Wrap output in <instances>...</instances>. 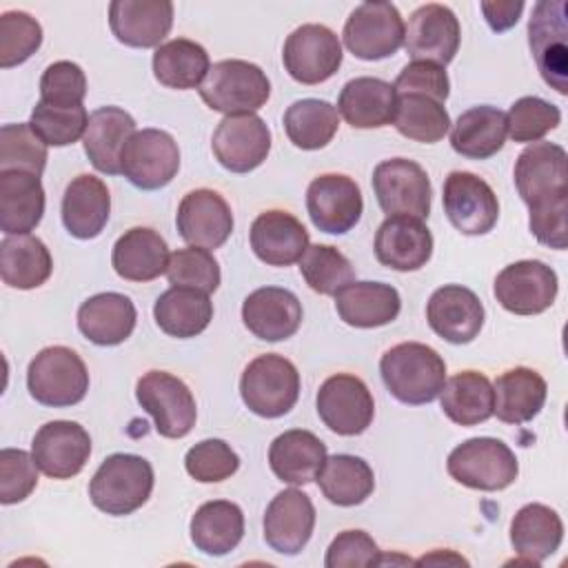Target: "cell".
Wrapping results in <instances>:
<instances>
[{
  "label": "cell",
  "instance_id": "obj_3",
  "mask_svg": "<svg viewBox=\"0 0 568 568\" xmlns=\"http://www.w3.org/2000/svg\"><path fill=\"white\" fill-rule=\"evenodd\" d=\"M197 91L211 111H220L224 115H244L255 113L266 104L271 82L257 64L231 58L215 62Z\"/></svg>",
  "mask_w": 568,
  "mask_h": 568
},
{
  "label": "cell",
  "instance_id": "obj_43",
  "mask_svg": "<svg viewBox=\"0 0 568 568\" xmlns=\"http://www.w3.org/2000/svg\"><path fill=\"white\" fill-rule=\"evenodd\" d=\"M209 69L206 49L189 38H173L153 53V75L169 89H200Z\"/></svg>",
  "mask_w": 568,
  "mask_h": 568
},
{
  "label": "cell",
  "instance_id": "obj_23",
  "mask_svg": "<svg viewBox=\"0 0 568 568\" xmlns=\"http://www.w3.org/2000/svg\"><path fill=\"white\" fill-rule=\"evenodd\" d=\"M315 528V506L297 488L277 493L264 513V539L280 555H300Z\"/></svg>",
  "mask_w": 568,
  "mask_h": 568
},
{
  "label": "cell",
  "instance_id": "obj_55",
  "mask_svg": "<svg viewBox=\"0 0 568 568\" xmlns=\"http://www.w3.org/2000/svg\"><path fill=\"white\" fill-rule=\"evenodd\" d=\"M38 466L33 455L22 448L0 450V501L4 506L27 499L38 486Z\"/></svg>",
  "mask_w": 568,
  "mask_h": 568
},
{
  "label": "cell",
  "instance_id": "obj_41",
  "mask_svg": "<svg viewBox=\"0 0 568 568\" xmlns=\"http://www.w3.org/2000/svg\"><path fill=\"white\" fill-rule=\"evenodd\" d=\"M53 271L44 242L36 235H7L0 242V277L7 286L31 291L42 286Z\"/></svg>",
  "mask_w": 568,
  "mask_h": 568
},
{
  "label": "cell",
  "instance_id": "obj_14",
  "mask_svg": "<svg viewBox=\"0 0 568 568\" xmlns=\"http://www.w3.org/2000/svg\"><path fill=\"white\" fill-rule=\"evenodd\" d=\"M442 202L448 222L464 235H484L497 224V195L486 180L470 171L448 173Z\"/></svg>",
  "mask_w": 568,
  "mask_h": 568
},
{
  "label": "cell",
  "instance_id": "obj_37",
  "mask_svg": "<svg viewBox=\"0 0 568 568\" xmlns=\"http://www.w3.org/2000/svg\"><path fill=\"white\" fill-rule=\"evenodd\" d=\"M493 393V415H497V419L504 424L519 426L539 415V410L546 404L548 386L546 379L535 368L515 366L495 379Z\"/></svg>",
  "mask_w": 568,
  "mask_h": 568
},
{
  "label": "cell",
  "instance_id": "obj_20",
  "mask_svg": "<svg viewBox=\"0 0 568 568\" xmlns=\"http://www.w3.org/2000/svg\"><path fill=\"white\" fill-rule=\"evenodd\" d=\"M36 466L51 479H71L89 462L91 437L78 422L53 419L38 428L31 442Z\"/></svg>",
  "mask_w": 568,
  "mask_h": 568
},
{
  "label": "cell",
  "instance_id": "obj_58",
  "mask_svg": "<svg viewBox=\"0 0 568 568\" xmlns=\"http://www.w3.org/2000/svg\"><path fill=\"white\" fill-rule=\"evenodd\" d=\"M530 211V233L539 244L548 248L564 251L566 248V213H568V195L541 202L537 206H528Z\"/></svg>",
  "mask_w": 568,
  "mask_h": 568
},
{
  "label": "cell",
  "instance_id": "obj_22",
  "mask_svg": "<svg viewBox=\"0 0 568 568\" xmlns=\"http://www.w3.org/2000/svg\"><path fill=\"white\" fill-rule=\"evenodd\" d=\"M373 248L377 262L386 268L419 271L433 255V235L419 217L388 215L375 233Z\"/></svg>",
  "mask_w": 568,
  "mask_h": 568
},
{
  "label": "cell",
  "instance_id": "obj_60",
  "mask_svg": "<svg viewBox=\"0 0 568 568\" xmlns=\"http://www.w3.org/2000/svg\"><path fill=\"white\" fill-rule=\"evenodd\" d=\"M435 561H455V564H466V559H462V557H457V555H450V552H433V555H424L419 561H415V564H435Z\"/></svg>",
  "mask_w": 568,
  "mask_h": 568
},
{
  "label": "cell",
  "instance_id": "obj_15",
  "mask_svg": "<svg viewBox=\"0 0 568 568\" xmlns=\"http://www.w3.org/2000/svg\"><path fill=\"white\" fill-rule=\"evenodd\" d=\"M557 273L539 260H519L495 277V297L508 313L539 315L557 297Z\"/></svg>",
  "mask_w": 568,
  "mask_h": 568
},
{
  "label": "cell",
  "instance_id": "obj_11",
  "mask_svg": "<svg viewBox=\"0 0 568 568\" xmlns=\"http://www.w3.org/2000/svg\"><path fill=\"white\" fill-rule=\"evenodd\" d=\"M342 58L337 33L315 22L291 31L282 49L284 69L300 84L326 82L342 67Z\"/></svg>",
  "mask_w": 568,
  "mask_h": 568
},
{
  "label": "cell",
  "instance_id": "obj_2",
  "mask_svg": "<svg viewBox=\"0 0 568 568\" xmlns=\"http://www.w3.org/2000/svg\"><path fill=\"white\" fill-rule=\"evenodd\" d=\"M153 466L131 453L109 455L89 481L91 504L113 517L135 513L146 504L153 490Z\"/></svg>",
  "mask_w": 568,
  "mask_h": 568
},
{
  "label": "cell",
  "instance_id": "obj_29",
  "mask_svg": "<svg viewBox=\"0 0 568 568\" xmlns=\"http://www.w3.org/2000/svg\"><path fill=\"white\" fill-rule=\"evenodd\" d=\"M397 106V91L382 78H353L337 98V113L353 129H382L393 124Z\"/></svg>",
  "mask_w": 568,
  "mask_h": 568
},
{
  "label": "cell",
  "instance_id": "obj_1",
  "mask_svg": "<svg viewBox=\"0 0 568 568\" xmlns=\"http://www.w3.org/2000/svg\"><path fill=\"white\" fill-rule=\"evenodd\" d=\"M379 375L397 402L422 406L439 397L446 384V362L422 342H402L382 355Z\"/></svg>",
  "mask_w": 568,
  "mask_h": 568
},
{
  "label": "cell",
  "instance_id": "obj_10",
  "mask_svg": "<svg viewBox=\"0 0 568 568\" xmlns=\"http://www.w3.org/2000/svg\"><path fill=\"white\" fill-rule=\"evenodd\" d=\"M373 191L386 215L424 220L430 213V180L415 160L390 158L379 162L373 171Z\"/></svg>",
  "mask_w": 568,
  "mask_h": 568
},
{
  "label": "cell",
  "instance_id": "obj_42",
  "mask_svg": "<svg viewBox=\"0 0 568 568\" xmlns=\"http://www.w3.org/2000/svg\"><path fill=\"white\" fill-rule=\"evenodd\" d=\"M439 404L444 415L457 426H477L493 417L495 393L490 379L479 371H462L446 379Z\"/></svg>",
  "mask_w": 568,
  "mask_h": 568
},
{
  "label": "cell",
  "instance_id": "obj_8",
  "mask_svg": "<svg viewBox=\"0 0 568 568\" xmlns=\"http://www.w3.org/2000/svg\"><path fill=\"white\" fill-rule=\"evenodd\" d=\"M138 404L153 417L158 435L166 439L186 437L197 419V406L189 386L166 373L149 371L135 384Z\"/></svg>",
  "mask_w": 568,
  "mask_h": 568
},
{
  "label": "cell",
  "instance_id": "obj_9",
  "mask_svg": "<svg viewBox=\"0 0 568 568\" xmlns=\"http://www.w3.org/2000/svg\"><path fill=\"white\" fill-rule=\"evenodd\" d=\"M346 49L359 60H384L404 44V20L393 2H362L342 31Z\"/></svg>",
  "mask_w": 568,
  "mask_h": 568
},
{
  "label": "cell",
  "instance_id": "obj_12",
  "mask_svg": "<svg viewBox=\"0 0 568 568\" xmlns=\"http://www.w3.org/2000/svg\"><path fill=\"white\" fill-rule=\"evenodd\" d=\"M180 171V149L171 133L162 129L135 131L122 151L124 178L142 189L158 191Z\"/></svg>",
  "mask_w": 568,
  "mask_h": 568
},
{
  "label": "cell",
  "instance_id": "obj_48",
  "mask_svg": "<svg viewBox=\"0 0 568 568\" xmlns=\"http://www.w3.org/2000/svg\"><path fill=\"white\" fill-rule=\"evenodd\" d=\"M47 166V144L29 122L2 124L0 129V171H27L42 175Z\"/></svg>",
  "mask_w": 568,
  "mask_h": 568
},
{
  "label": "cell",
  "instance_id": "obj_40",
  "mask_svg": "<svg viewBox=\"0 0 568 568\" xmlns=\"http://www.w3.org/2000/svg\"><path fill=\"white\" fill-rule=\"evenodd\" d=\"M153 317L160 331L171 337L189 339L200 335L213 320L209 293L189 286L166 288L153 304Z\"/></svg>",
  "mask_w": 568,
  "mask_h": 568
},
{
  "label": "cell",
  "instance_id": "obj_7",
  "mask_svg": "<svg viewBox=\"0 0 568 568\" xmlns=\"http://www.w3.org/2000/svg\"><path fill=\"white\" fill-rule=\"evenodd\" d=\"M528 44L544 82L557 93H568V4L541 0L532 7Z\"/></svg>",
  "mask_w": 568,
  "mask_h": 568
},
{
  "label": "cell",
  "instance_id": "obj_28",
  "mask_svg": "<svg viewBox=\"0 0 568 568\" xmlns=\"http://www.w3.org/2000/svg\"><path fill=\"white\" fill-rule=\"evenodd\" d=\"M326 444L311 430L291 428L277 435L268 448L273 475L293 486H306L317 479L326 462Z\"/></svg>",
  "mask_w": 568,
  "mask_h": 568
},
{
  "label": "cell",
  "instance_id": "obj_21",
  "mask_svg": "<svg viewBox=\"0 0 568 568\" xmlns=\"http://www.w3.org/2000/svg\"><path fill=\"white\" fill-rule=\"evenodd\" d=\"M178 233L189 246L220 248L233 233V213L229 202L213 189L189 191L175 215Z\"/></svg>",
  "mask_w": 568,
  "mask_h": 568
},
{
  "label": "cell",
  "instance_id": "obj_57",
  "mask_svg": "<svg viewBox=\"0 0 568 568\" xmlns=\"http://www.w3.org/2000/svg\"><path fill=\"white\" fill-rule=\"evenodd\" d=\"M395 91L397 95L402 93H417V95H428L437 102H446L450 93V82L446 75V69L433 62L424 60H413L408 62L399 75L395 78Z\"/></svg>",
  "mask_w": 568,
  "mask_h": 568
},
{
  "label": "cell",
  "instance_id": "obj_13",
  "mask_svg": "<svg viewBox=\"0 0 568 568\" xmlns=\"http://www.w3.org/2000/svg\"><path fill=\"white\" fill-rule=\"evenodd\" d=\"M315 404L324 426L342 437L362 435L375 415V402L368 386L351 373H337L324 379Z\"/></svg>",
  "mask_w": 568,
  "mask_h": 568
},
{
  "label": "cell",
  "instance_id": "obj_19",
  "mask_svg": "<svg viewBox=\"0 0 568 568\" xmlns=\"http://www.w3.org/2000/svg\"><path fill=\"white\" fill-rule=\"evenodd\" d=\"M215 160L231 173L257 169L271 151V131L255 113L224 115L211 138Z\"/></svg>",
  "mask_w": 568,
  "mask_h": 568
},
{
  "label": "cell",
  "instance_id": "obj_17",
  "mask_svg": "<svg viewBox=\"0 0 568 568\" xmlns=\"http://www.w3.org/2000/svg\"><path fill=\"white\" fill-rule=\"evenodd\" d=\"M515 186L528 206L568 195V155L555 142L528 144L515 162Z\"/></svg>",
  "mask_w": 568,
  "mask_h": 568
},
{
  "label": "cell",
  "instance_id": "obj_31",
  "mask_svg": "<svg viewBox=\"0 0 568 568\" xmlns=\"http://www.w3.org/2000/svg\"><path fill=\"white\" fill-rule=\"evenodd\" d=\"M111 213L106 184L89 173L73 178L62 195V224L78 240H93L102 233Z\"/></svg>",
  "mask_w": 568,
  "mask_h": 568
},
{
  "label": "cell",
  "instance_id": "obj_59",
  "mask_svg": "<svg viewBox=\"0 0 568 568\" xmlns=\"http://www.w3.org/2000/svg\"><path fill=\"white\" fill-rule=\"evenodd\" d=\"M479 7L484 11L488 27L495 33H501V31H508L510 27H515L524 11L521 0H484Z\"/></svg>",
  "mask_w": 568,
  "mask_h": 568
},
{
  "label": "cell",
  "instance_id": "obj_35",
  "mask_svg": "<svg viewBox=\"0 0 568 568\" xmlns=\"http://www.w3.org/2000/svg\"><path fill=\"white\" fill-rule=\"evenodd\" d=\"M44 215V189L40 175L27 171H0V229L7 235H29Z\"/></svg>",
  "mask_w": 568,
  "mask_h": 568
},
{
  "label": "cell",
  "instance_id": "obj_24",
  "mask_svg": "<svg viewBox=\"0 0 568 568\" xmlns=\"http://www.w3.org/2000/svg\"><path fill=\"white\" fill-rule=\"evenodd\" d=\"M428 326L450 344L473 342L484 326L481 300L462 284L439 286L426 304Z\"/></svg>",
  "mask_w": 568,
  "mask_h": 568
},
{
  "label": "cell",
  "instance_id": "obj_32",
  "mask_svg": "<svg viewBox=\"0 0 568 568\" xmlns=\"http://www.w3.org/2000/svg\"><path fill=\"white\" fill-rule=\"evenodd\" d=\"M111 264L126 282H151L166 273L169 246L158 231L149 226H133L115 240Z\"/></svg>",
  "mask_w": 568,
  "mask_h": 568
},
{
  "label": "cell",
  "instance_id": "obj_16",
  "mask_svg": "<svg viewBox=\"0 0 568 568\" xmlns=\"http://www.w3.org/2000/svg\"><path fill=\"white\" fill-rule=\"evenodd\" d=\"M306 211L315 229L331 235L348 233L362 217L364 200L357 182L342 173L317 175L306 189Z\"/></svg>",
  "mask_w": 568,
  "mask_h": 568
},
{
  "label": "cell",
  "instance_id": "obj_46",
  "mask_svg": "<svg viewBox=\"0 0 568 568\" xmlns=\"http://www.w3.org/2000/svg\"><path fill=\"white\" fill-rule=\"evenodd\" d=\"M393 124L404 138L413 142L435 144L448 133L450 115L442 102L428 95L402 93L397 95Z\"/></svg>",
  "mask_w": 568,
  "mask_h": 568
},
{
  "label": "cell",
  "instance_id": "obj_54",
  "mask_svg": "<svg viewBox=\"0 0 568 568\" xmlns=\"http://www.w3.org/2000/svg\"><path fill=\"white\" fill-rule=\"evenodd\" d=\"M87 95V75L71 60L49 64L40 78V102L51 106H78Z\"/></svg>",
  "mask_w": 568,
  "mask_h": 568
},
{
  "label": "cell",
  "instance_id": "obj_38",
  "mask_svg": "<svg viewBox=\"0 0 568 568\" xmlns=\"http://www.w3.org/2000/svg\"><path fill=\"white\" fill-rule=\"evenodd\" d=\"M189 532L200 552L211 557L229 555L244 537V513L226 499L206 501L191 517Z\"/></svg>",
  "mask_w": 568,
  "mask_h": 568
},
{
  "label": "cell",
  "instance_id": "obj_30",
  "mask_svg": "<svg viewBox=\"0 0 568 568\" xmlns=\"http://www.w3.org/2000/svg\"><path fill=\"white\" fill-rule=\"evenodd\" d=\"M135 133V120L120 106H100L89 115L82 138L84 153L93 169L106 175L122 173V151Z\"/></svg>",
  "mask_w": 568,
  "mask_h": 568
},
{
  "label": "cell",
  "instance_id": "obj_6",
  "mask_svg": "<svg viewBox=\"0 0 568 568\" xmlns=\"http://www.w3.org/2000/svg\"><path fill=\"white\" fill-rule=\"evenodd\" d=\"M448 475L473 490H504L517 475L519 464L515 453L497 437H473L455 446L446 459Z\"/></svg>",
  "mask_w": 568,
  "mask_h": 568
},
{
  "label": "cell",
  "instance_id": "obj_47",
  "mask_svg": "<svg viewBox=\"0 0 568 568\" xmlns=\"http://www.w3.org/2000/svg\"><path fill=\"white\" fill-rule=\"evenodd\" d=\"M300 273L308 288L320 295H337L344 286L355 282L351 260L328 244H308L300 260Z\"/></svg>",
  "mask_w": 568,
  "mask_h": 568
},
{
  "label": "cell",
  "instance_id": "obj_39",
  "mask_svg": "<svg viewBox=\"0 0 568 568\" xmlns=\"http://www.w3.org/2000/svg\"><path fill=\"white\" fill-rule=\"evenodd\" d=\"M506 113L490 104L464 111L450 129V146L468 160H488L506 142Z\"/></svg>",
  "mask_w": 568,
  "mask_h": 568
},
{
  "label": "cell",
  "instance_id": "obj_4",
  "mask_svg": "<svg viewBox=\"0 0 568 568\" xmlns=\"http://www.w3.org/2000/svg\"><path fill=\"white\" fill-rule=\"evenodd\" d=\"M27 388L42 406H75L89 390V371L69 346H47L29 362Z\"/></svg>",
  "mask_w": 568,
  "mask_h": 568
},
{
  "label": "cell",
  "instance_id": "obj_26",
  "mask_svg": "<svg viewBox=\"0 0 568 568\" xmlns=\"http://www.w3.org/2000/svg\"><path fill=\"white\" fill-rule=\"evenodd\" d=\"M302 304L295 293L282 286H262L246 295L242 304L244 326L264 342H282L297 333Z\"/></svg>",
  "mask_w": 568,
  "mask_h": 568
},
{
  "label": "cell",
  "instance_id": "obj_27",
  "mask_svg": "<svg viewBox=\"0 0 568 568\" xmlns=\"http://www.w3.org/2000/svg\"><path fill=\"white\" fill-rule=\"evenodd\" d=\"M251 248L268 266H291L308 248V231L288 211L271 209L251 224Z\"/></svg>",
  "mask_w": 568,
  "mask_h": 568
},
{
  "label": "cell",
  "instance_id": "obj_18",
  "mask_svg": "<svg viewBox=\"0 0 568 568\" xmlns=\"http://www.w3.org/2000/svg\"><path fill=\"white\" fill-rule=\"evenodd\" d=\"M459 42V20L446 4H422L404 24V47L413 60L446 67L455 58Z\"/></svg>",
  "mask_w": 568,
  "mask_h": 568
},
{
  "label": "cell",
  "instance_id": "obj_49",
  "mask_svg": "<svg viewBox=\"0 0 568 568\" xmlns=\"http://www.w3.org/2000/svg\"><path fill=\"white\" fill-rule=\"evenodd\" d=\"M29 124L47 146H69L80 138H84L89 113L82 104L51 106V104L38 102L31 111Z\"/></svg>",
  "mask_w": 568,
  "mask_h": 568
},
{
  "label": "cell",
  "instance_id": "obj_45",
  "mask_svg": "<svg viewBox=\"0 0 568 568\" xmlns=\"http://www.w3.org/2000/svg\"><path fill=\"white\" fill-rule=\"evenodd\" d=\"M339 113L337 109L317 98L295 100L284 111V131L288 140L304 151L324 149L337 133Z\"/></svg>",
  "mask_w": 568,
  "mask_h": 568
},
{
  "label": "cell",
  "instance_id": "obj_34",
  "mask_svg": "<svg viewBox=\"0 0 568 568\" xmlns=\"http://www.w3.org/2000/svg\"><path fill=\"white\" fill-rule=\"evenodd\" d=\"M335 308L344 324L377 328L397 320L402 300L395 286L384 282H351L335 295Z\"/></svg>",
  "mask_w": 568,
  "mask_h": 568
},
{
  "label": "cell",
  "instance_id": "obj_25",
  "mask_svg": "<svg viewBox=\"0 0 568 568\" xmlns=\"http://www.w3.org/2000/svg\"><path fill=\"white\" fill-rule=\"evenodd\" d=\"M109 27L126 47L158 49L173 27V4L169 0H113Z\"/></svg>",
  "mask_w": 568,
  "mask_h": 568
},
{
  "label": "cell",
  "instance_id": "obj_33",
  "mask_svg": "<svg viewBox=\"0 0 568 568\" xmlns=\"http://www.w3.org/2000/svg\"><path fill=\"white\" fill-rule=\"evenodd\" d=\"M138 322L133 302L122 293H98L78 308L80 333L98 346H118L131 337Z\"/></svg>",
  "mask_w": 568,
  "mask_h": 568
},
{
  "label": "cell",
  "instance_id": "obj_52",
  "mask_svg": "<svg viewBox=\"0 0 568 568\" xmlns=\"http://www.w3.org/2000/svg\"><path fill=\"white\" fill-rule=\"evenodd\" d=\"M42 44V27L27 11L0 16V67L11 69L29 60Z\"/></svg>",
  "mask_w": 568,
  "mask_h": 568
},
{
  "label": "cell",
  "instance_id": "obj_53",
  "mask_svg": "<svg viewBox=\"0 0 568 568\" xmlns=\"http://www.w3.org/2000/svg\"><path fill=\"white\" fill-rule=\"evenodd\" d=\"M186 473L202 484H217L240 468L237 453L224 439H202L184 455Z\"/></svg>",
  "mask_w": 568,
  "mask_h": 568
},
{
  "label": "cell",
  "instance_id": "obj_5",
  "mask_svg": "<svg viewBox=\"0 0 568 568\" xmlns=\"http://www.w3.org/2000/svg\"><path fill=\"white\" fill-rule=\"evenodd\" d=\"M240 395L251 413L266 419L282 417L297 404L300 373L277 353L257 355L240 377Z\"/></svg>",
  "mask_w": 568,
  "mask_h": 568
},
{
  "label": "cell",
  "instance_id": "obj_56",
  "mask_svg": "<svg viewBox=\"0 0 568 568\" xmlns=\"http://www.w3.org/2000/svg\"><path fill=\"white\" fill-rule=\"evenodd\" d=\"M326 568H371L382 566V550L364 530L339 532L324 557Z\"/></svg>",
  "mask_w": 568,
  "mask_h": 568
},
{
  "label": "cell",
  "instance_id": "obj_36",
  "mask_svg": "<svg viewBox=\"0 0 568 568\" xmlns=\"http://www.w3.org/2000/svg\"><path fill=\"white\" fill-rule=\"evenodd\" d=\"M564 539L561 517L546 504L521 506L510 521V544L519 559L539 566L557 552Z\"/></svg>",
  "mask_w": 568,
  "mask_h": 568
},
{
  "label": "cell",
  "instance_id": "obj_50",
  "mask_svg": "<svg viewBox=\"0 0 568 568\" xmlns=\"http://www.w3.org/2000/svg\"><path fill=\"white\" fill-rule=\"evenodd\" d=\"M561 122L559 106L537 98V95H524L515 100L506 113V129L513 142H541L546 133L557 129Z\"/></svg>",
  "mask_w": 568,
  "mask_h": 568
},
{
  "label": "cell",
  "instance_id": "obj_44",
  "mask_svg": "<svg viewBox=\"0 0 568 568\" xmlns=\"http://www.w3.org/2000/svg\"><path fill=\"white\" fill-rule=\"evenodd\" d=\"M317 486L331 504L348 508L371 497L375 488V475L366 459L339 453L326 457L317 475Z\"/></svg>",
  "mask_w": 568,
  "mask_h": 568
},
{
  "label": "cell",
  "instance_id": "obj_51",
  "mask_svg": "<svg viewBox=\"0 0 568 568\" xmlns=\"http://www.w3.org/2000/svg\"><path fill=\"white\" fill-rule=\"evenodd\" d=\"M166 280L171 286H189L202 293H213L220 286V264L211 251L200 246L178 248L169 255Z\"/></svg>",
  "mask_w": 568,
  "mask_h": 568
}]
</instances>
